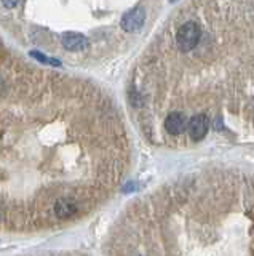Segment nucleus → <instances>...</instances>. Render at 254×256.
<instances>
[{
  "label": "nucleus",
  "instance_id": "1",
  "mask_svg": "<svg viewBox=\"0 0 254 256\" xmlns=\"http://www.w3.org/2000/svg\"><path fill=\"white\" fill-rule=\"evenodd\" d=\"M203 36V29L200 24L194 20H189L184 24H181V28L176 30L174 36V42H176V48L181 53H190L198 46Z\"/></svg>",
  "mask_w": 254,
  "mask_h": 256
},
{
  "label": "nucleus",
  "instance_id": "5",
  "mask_svg": "<svg viewBox=\"0 0 254 256\" xmlns=\"http://www.w3.org/2000/svg\"><path fill=\"white\" fill-rule=\"evenodd\" d=\"M62 45L69 52H83L88 48V40L77 32H66L62 34Z\"/></svg>",
  "mask_w": 254,
  "mask_h": 256
},
{
  "label": "nucleus",
  "instance_id": "3",
  "mask_svg": "<svg viewBox=\"0 0 254 256\" xmlns=\"http://www.w3.org/2000/svg\"><path fill=\"white\" fill-rule=\"evenodd\" d=\"M187 125H189V122H187V118L182 112H171V114H168V117L165 118L166 132L173 136H178L181 133H184L187 130Z\"/></svg>",
  "mask_w": 254,
  "mask_h": 256
},
{
  "label": "nucleus",
  "instance_id": "4",
  "mask_svg": "<svg viewBox=\"0 0 254 256\" xmlns=\"http://www.w3.org/2000/svg\"><path fill=\"white\" fill-rule=\"evenodd\" d=\"M144 12L141 10V8H134V10L128 12L122 20V28L126 30V32H136L142 28V24H144Z\"/></svg>",
  "mask_w": 254,
  "mask_h": 256
},
{
  "label": "nucleus",
  "instance_id": "8",
  "mask_svg": "<svg viewBox=\"0 0 254 256\" xmlns=\"http://www.w3.org/2000/svg\"><path fill=\"white\" fill-rule=\"evenodd\" d=\"M18 2H19V0H2V4H3L6 8H14V6L18 5Z\"/></svg>",
  "mask_w": 254,
  "mask_h": 256
},
{
  "label": "nucleus",
  "instance_id": "2",
  "mask_svg": "<svg viewBox=\"0 0 254 256\" xmlns=\"http://www.w3.org/2000/svg\"><path fill=\"white\" fill-rule=\"evenodd\" d=\"M208 126H210V120L205 114L194 116L189 120V125H187L190 138L194 141H202L206 136V133H208Z\"/></svg>",
  "mask_w": 254,
  "mask_h": 256
},
{
  "label": "nucleus",
  "instance_id": "6",
  "mask_svg": "<svg viewBox=\"0 0 254 256\" xmlns=\"http://www.w3.org/2000/svg\"><path fill=\"white\" fill-rule=\"evenodd\" d=\"M54 213H56L58 218L67 220L77 213V205L69 198H59L54 202Z\"/></svg>",
  "mask_w": 254,
  "mask_h": 256
},
{
  "label": "nucleus",
  "instance_id": "7",
  "mask_svg": "<svg viewBox=\"0 0 254 256\" xmlns=\"http://www.w3.org/2000/svg\"><path fill=\"white\" fill-rule=\"evenodd\" d=\"M30 56H32L34 60H37V61H40V62H43V64H50V66H61V62L58 61V60H53V58H48V56H45L42 52H35V50H32L29 53Z\"/></svg>",
  "mask_w": 254,
  "mask_h": 256
}]
</instances>
